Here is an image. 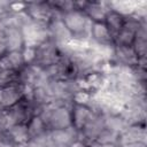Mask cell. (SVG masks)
<instances>
[{
    "mask_svg": "<svg viewBox=\"0 0 147 147\" xmlns=\"http://www.w3.org/2000/svg\"><path fill=\"white\" fill-rule=\"evenodd\" d=\"M62 22L64 23L65 28L70 32L72 39L76 40H91L90 32L92 26V21L78 9H74L68 11L61 16Z\"/></svg>",
    "mask_w": 147,
    "mask_h": 147,
    "instance_id": "6da1fadb",
    "label": "cell"
},
{
    "mask_svg": "<svg viewBox=\"0 0 147 147\" xmlns=\"http://www.w3.org/2000/svg\"><path fill=\"white\" fill-rule=\"evenodd\" d=\"M60 46L47 39L36 47V56L32 64L40 69H45L55 64L60 57Z\"/></svg>",
    "mask_w": 147,
    "mask_h": 147,
    "instance_id": "7a4b0ae2",
    "label": "cell"
},
{
    "mask_svg": "<svg viewBox=\"0 0 147 147\" xmlns=\"http://www.w3.org/2000/svg\"><path fill=\"white\" fill-rule=\"evenodd\" d=\"M145 125H127L117 139L118 147H146Z\"/></svg>",
    "mask_w": 147,
    "mask_h": 147,
    "instance_id": "3957f363",
    "label": "cell"
},
{
    "mask_svg": "<svg viewBox=\"0 0 147 147\" xmlns=\"http://www.w3.org/2000/svg\"><path fill=\"white\" fill-rule=\"evenodd\" d=\"M105 129V115L100 113H94L83 126L80 131H78V140L83 141L86 146L95 142L96 138Z\"/></svg>",
    "mask_w": 147,
    "mask_h": 147,
    "instance_id": "277c9868",
    "label": "cell"
},
{
    "mask_svg": "<svg viewBox=\"0 0 147 147\" xmlns=\"http://www.w3.org/2000/svg\"><path fill=\"white\" fill-rule=\"evenodd\" d=\"M48 23H40L30 21L23 29L22 33L24 37L25 46L28 47H37L41 42L48 39V31H47Z\"/></svg>",
    "mask_w": 147,
    "mask_h": 147,
    "instance_id": "5b68a950",
    "label": "cell"
},
{
    "mask_svg": "<svg viewBox=\"0 0 147 147\" xmlns=\"http://www.w3.org/2000/svg\"><path fill=\"white\" fill-rule=\"evenodd\" d=\"M75 8L82 10L93 23H103L109 1H75Z\"/></svg>",
    "mask_w": 147,
    "mask_h": 147,
    "instance_id": "8992f818",
    "label": "cell"
},
{
    "mask_svg": "<svg viewBox=\"0 0 147 147\" xmlns=\"http://www.w3.org/2000/svg\"><path fill=\"white\" fill-rule=\"evenodd\" d=\"M47 31H48V39L52 40L57 46H64L72 39L70 32L62 22L61 15L53 17L48 22Z\"/></svg>",
    "mask_w": 147,
    "mask_h": 147,
    "instance_id": "52a82bcc",
    "label": "cell"
},
{
    "mask_svg": "<svg viewBox=\"0 0 147 147\" xmlns=\"http://www.w3.org/2000/svg\"><path fill=\"white\" fill-rule=\"evenodd\" d=\"M139 57L131 46H114V53L110 63L114 65L133 68L137 65Z\"/></svg>",
    "mask_w": 147,
    "mask_h": 147,
    "instance_id": "ba28073f",
    "label": "cell"
},
{
    "mask_svg": "<svg viewBox=\"0 0 147 147\" xmlns=\"http://www.w3.org/2000/svg\"><path fill=\"white\" fill-rule=\"evenodd\" d=\"M24 90L25 86H22L20 84L0 87V107L3 109H8L17 103L24 95Z\"/></svg>",
    "mask_w": 147,
    "mask_h": 147,
    "instance_id": "9c48e42d",
    "label": "cell"
},
{
    "mask_svg": "<svg viewBox=\"0 0 147 147\" xmlns=\"http://www.w3.org/2000/svg\"><path fill=\"white\" fill-rule=\"evenodd\" d=\"M71 125L77 131H80L83 126L86 124V122L92 116L93 111L92 109L86 105H78L74 103L71 107Z\"/></svg>",
    "mask_w": 147,
    "mask_h": 147,
    "instance_id": "30bf717a",
    "label": "cell"
},
{
    "mask_svg": "<svg viewBox=\"0 0 147 147\" xmlns=\"http://www.w3.org/2000/svg\"><path fill=\"white\" fill-rule=\"evenodd\" d=\"M90 39L94 44L102 46H114L113 37L110 36L105 23H92Z\"/></svg>",
    "mask_w": 147,
    "mask_h": 147,
    "instance_id": "8fae6325",
    "label": "cell"
},
{
    "mask_svg": "<svg viewBox=\"0 0 147 147\" xmlns=\"http://www.w3.org/2000/svg\"><path fill=\"white\" fill-rule=\"evenodd\" d=\"M125 18H126V16L119 14L118 11H116L114 9H110V7H109V10L106 14L103 23L107 26L110 36L113 37V40L118 34V32L122 30V28L125 23Z\"/></svg>",
    "mask_w": 147,
    "mask_h": 147,
    "instance_id": "7c38bea8",
    "label": "cell"
},
{
    "mask_svg": "<svg viewBox=\"0 0 147 147\" xmlns=\"http://www.w3.org/2000/svg\"><path fill=\"white\" fill-rule=\"evenodd\" d=\"M134 53L139 59L146 57V51H147V23H142L141 26L138 29L133 42L131 45Z\"/></svg>",
    "mask_w": 147,
    "mask_h": 147,
    "instance_id": "4fadbf2b",
    "label": "cell"
},
{
    "mask_svg": "<svg viewBox=\"0 0 147 147\" xmlns=\"http://www.w3.org/2000/svg\"><path fill=\"white\" fill-rule=\"evenodd\" d=\"M5 39L7 42L8 52L11 51H22L25 47L24 37L22 33V30L18 29H10L5 33Z\"/></svg>",
    "mask_w": 147,
    "mask_h": 147,
    "instance_id": "5bb4252c",
    "label": "cell"
},
{
    "mask_svg": "<svg viewBox=\"0 0 147 147\" xmlns=\"http://www.w3.org/2000/svg\"><path fill=\"white\" fill-rule=\"evenodd\" d=\"M26 129H28L29 140L38 138V137H41V136H44V134H46L48 132L46 125L44 124V122L41 121V118L39 116L32 117L29 121V123L26 124Z\"/></svg>",
    "mask_w": 147,
    "mask_h": 147,
    "instance_id": "9a60e30c",
    "label": "cell"
},
{
    "mask_svg": "<svg viewBox=\"0 0 147 147\" xmlns=\"http://www.w3.org/2000/svg\"><path fill=\"white\" fill-rule=\"evenodd\" d=\"M13 140L16 145H25L29 141V134L26 124H16L8 129Z\"/></svg>",
    "mask_w": 147,
    "mask_h": 147,
    "instance_id": "2e32d148",
    "label": "cell"
},
{
    "mask_svg": "<svg viewBox=\"0 0 147 147\" xmlns=\"http://www.w3.org/2000/svg\"><path fill=\"white\" fill-rule=\"evenodd\" d=\"M6 57H7L9 64H10V68L13 70L18 71L22 67L25 65L22 51H11V52H8L6 54Z\"/></svg>",
    "mask_w": 147,
    "mask_h": 147,
    "instance_id": "e0dca14e",
    "label": "cell"
},
{
    "mask_svg": "<svg viewBox=\"0 0 147 147\" xmlns=\"http://www.w3.org/2000/svg\"><path fill=\"white\" fill-rule=\"evenodd\" d=\"M18 84V74L16 70H0V87Z\"/></svg>",
    "mask_w": 147,
    "mask_h": 147,
    "instance_id": "ac0fdd59",
    "label": "cell"
},
{
    "mask_svg": "<svg viewBox=\"0 0 147 147\" xmlns=\"http://www.w3.org/2000/svg\"><path fill=\"white\" fill-rule=\"evenodd\" d=\"M117 139H118L117 132H114V131L105 127L101 131V133L99 134V137L96 138L95 142L101 144V145H111V144H117Z\"/></svg>",
    "mask_w": 147,
    "mask_h": 147,
    "instance_id": "d6986e66",
    "label": "cell"
},
{
    "mask_svg": "<svg viewBox=\"0 0 147 147\" xmlns=\"http://www.w3.org/2000/svg\"><path fill=\"white\" fill-rule=\"evenodd\" d=\"M8 53V47H7V42L3 36H0V57L6 55Z\"/></svg>",
    "mask_w": 147,
    "mask_h": 147,
    "instance_id": "ffe728a7",
    "label": "cell"
},
{
    "mask_svg": "<svg viewBox=\"0 0 147 147\" xmlns=\"http://www.w3.org/2000/svg\"><path fill=\"white\" fill-rule=\"evenodd\" d=\"M9 11V2L8 1H0V18Z\"/></svg>",
    "mask_w": 147,
    "mask_h": 147,
    "instance_id": "44dd1931",
    "label": "cell"
},
{
    "mask_svg": "<svg viewBox=\"0 0 147 147\" xmlns=\"http://www.w3.org/2000/svg\"><path fill=\"white\" fill-rule=\"evenodd\" d=\"M47 136H48V133H47ZM45 147H65V146L60 145V144H56V142L52 141V140L48 138V141H47V144H46V146H45Z\"/></svg>",
    "mask_w": 147,
    "mask_h": 147,
    "instance_id": "7402d4cb",
    "label": "cell"
},
{
    "mask_svg": "<svg viewBox=\"0 0 147 147\" xmlns=\"http://www.w3.org/2000/svg\"><path fill=\"white\" fill-rule=\"evenodd\" d=\"M88 147H118L117 144H111V145H101V144H96V142H93L92 145H90Z\"/></svg>",
    "mask_w": 147,
    "mask_h": 147,
    "instance_id": "603a6c76",
    "label": "cell"
}]
</instances>
